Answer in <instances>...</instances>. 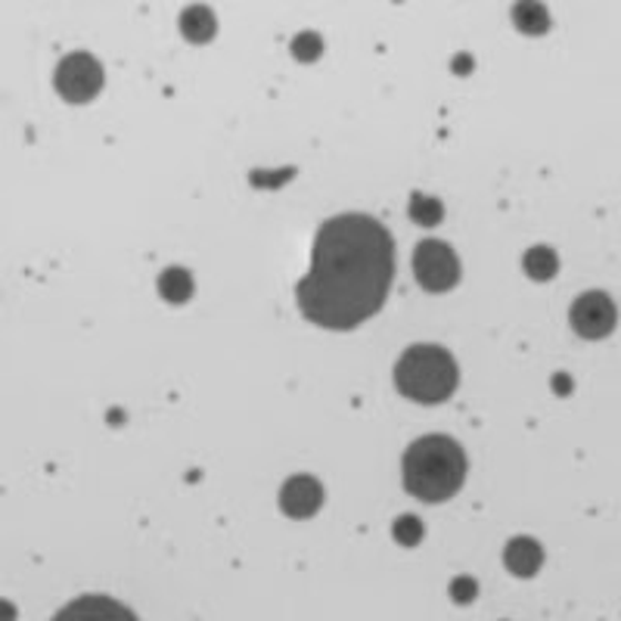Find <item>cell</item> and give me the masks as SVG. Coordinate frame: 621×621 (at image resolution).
Listing matches in <instances>:
<instances>
[{
  "mask_svg": "<svg viewBox=\"0 0 621 621\" xmlns=\"http://www.w3.org/2000/svg\"><path fill=\"white\" fill-rule=\"evenodd\" d=\"M181 31H184L186 41L205 44V41L215 38L217 31L215 16H212L208 7H190V10H184V16H181Z\"/></svg>",
  "mask_w": 621,
  "mask_h": 621,
  "instance_id": "9",
  "label": "cell"
},
{
  "mask_svg": "<svg viewBox=\"0 0 621 621\" xmlns=\"http://www.w3.org/2000/svg\"><path fill=\"white\" fill-rule=\"evenodd\" d=\"M320 38L317 34H310V31H305V34H298L293 41V53H295V60H302V62H314L317 57H320Z\"/></svg>",
  "mask_w": 621,
  "mask_h": 621,
  "instance_id": "15",
  "label": "cell"
},
{
  "mask_svg": "<svg viewBox=\"0 0 621 621\" xmlns=\"http://www.w3.org/2000/svg\"><path fill=\"white\" fill-rule=\"evenodd\" d=\"M512 22H516V29L526 31V34H543V31L550 29L547 7L538 3V0H519L512 7Z\"/></svg>",
  "mask_w": 621,
  "mask_h": 621,
  "instance_id": "10",
  "label": "cell"
},
{
  "mask_svg": "<svg viewBox=\"0 0 621 621\" xmlns=\"http://www.w3.org/2000/svg\"><path fill=\"white\" fill-rule=\"evenodd\" d=\"M395 277V246L388 231L367 215L329 217L314 236L308 277L295 298L310 324L355 329L388 298Z\"/></svg>",
  "mask_w": 621,
  "mask_h": 621,
  "instance_id": "1",
  "label": "cell"
},
{
  "mask_svg": "<svg viewBox=\"0 0 621 621\" xmlns=\"http://www.w3.org/2000/svg\"><path fill=\"white\" fill-rule=\"evenodd\" d=\"M159 293H162V298L181 305V302H186L193 295V277L186 274L184 267H171V271H165L159 277Z\"/></svg>",
  "mask_w": 621,
  "mask_h": 621,
  "instance_id": "11",
  "label": "cell"
},
{
  "mask_svg": "<svg viewBox=\"0 0 621 621\" xmlns=\"http://www.w3.org/2000/svg\"><path fill=\"white\" fill-rule=\"evenodd\" d=\"M57 91L69 103H91L103 88V65L91 53H72L57 65Z\"/></svg>",
  "mask_w": 621,
  "mask_h": 621,
  "instance_id": "5",
  "label": "cell"
},
{
  "mask_svg": "<svg viewBox=\"0 0 621 621\" xmlns=\"http://www.w3.org/2000/svg\"><path fill=\"white\" fill-rule=\"evenodd\" d=\"M410 217L423 224V227H435L441 217H445V208H441V202L432 200V196H423L417 193L414 200H410Z\"/></svg>",
  "mask_w": 621,
  "mask_h": 621,
  "instance_id": "13",
  "label": "cell"
},
{
  "mask_svg": "<svg viewBox=\"0 0 621 621\" xmlns=\"http://www.w3.org/2000/svg\"><path fill=\"white\" fill-rule=\"evenodd\" d=\"M619 310L605 293H584L572 305V326L584 339H603L615 329Z\"/></svg>",
  "mask_w": 621,
  "mask_h": 621,
  "instance_id": "6",
  "label": "cell"
},
{
  "mask_svg": "<svg viewBox=\"0 0 621 621\" xmlns=\"http://www.w3.org/2000/svg\"><path fill=\"white\" fill-rule=\"evenodd\" d=\"M543 562V550L531 538H516V541L507 547V569L512 574H522V578H531V574L541 569Z\"/></svg>",
  "mask_w": 621,
  "mask_h": 621,
  "instance_id": "8",
  "label": "cell"
},
{
  "mask_svg": "<svg viewBox=\"0 0 621 621\" xmlns=\"http://www.w3.org/2000/svg\"><path fill=\"white\" fill-rule=\"evenodd\" d=\"M414 274H417L423 289H429V293H448L450 286H457V279H460L457 252L448 243L423 240L417 252H414Z\"/></svg>",
  "mask_w": 621,
  "mask_h": 621,
  "instance_id": "4",
  "label": "cell"
},
{
  "mask_svg": "<svg viewBox=\"0 0 621 621\" xmlns=\"http://www.w3.org/2000/svg\"><path fill=\"white\" fill-rule=\"evenodd\" d=\"M557 391H569V379L566 376H557Z\"/></svg>",
  "mask_w": 621,
  "mask_h": 621,
  "instance_id": "17",
  "label": "cell"
},
{
  "mask_svg": "<svg viewBox=\"0 0 621 621\" xmlns=\"http://www.w3.org/2000/svg\"><path fill=\"white\" fill-rule=\"evenodd\" d=\"M557 267H559V262H557V252H553V248H547V246L528 248L526 274L531 279H550L553 274H557Z\"/></svg>",
  "mask_w": 621,
  "mask_h": 621,
  "instance_id": "12",
  "label": "cell"
},
{
  "mask_svg": "<svg viewBox=\"0 0 621 621\" xmlns=\"http://www.w3.org/2000/svg\"><path fill=\"white\" fill-rule=\"evenodd\" d=\"M466 454L448 435H426L404 454V485L426 503L450 500L464 488Z\"/></svg>",
  "mask_w": 621,
  "mask_h": 621,
  "instance_id": "2",
  "label": "cell"
},
{
  "mask_svg": "<svg viewBox=\"0 0 621 621\" xmlns=\"http://www.w3.org/2000/svg\"><path fill=\"white\" fill-rule=\"evenodd\" d=\"M320 503H324V488H320V481L310 479V476H295L279 491V507L293 519H308V516L320 510Z\"/></svg>",
  "mask_w": 621,
  "mask_h": 621,
  "instance_id": "7",
  "label": "cell"
},
{
  "mask_svg": "<svg viewBox=\"0 0 621 621\" xmlns=\"http://www.w3.org/2000/svg\"><path fill=\"white\" fill-rule=\"evenodd\" d=\"M391 535H395V541L404 543V547H414V543H419V538H423V522L414 519V516H401V519H395Z\"/></svg>",
  "mask_w": 621,
  "mask_h": 621,
  "instance_id": "14",
  "label": "cell"
},
{
  "mask_svg": "<svg viewBox=\"0 0 621 621\" xmlns=\"http://www.w3.org/2000/svg\"><path fill=\"white\" fill-rule=\"evenodd\" d=\"M395 386L410 401H448L457 388V364L441 345H414L404 352L395 367Z\"/></svg>",
  "mask_w": 621,
  "mask_h": 621,
  "instance_id": "3",
  "label": "cell"
},
{
  "mask_svg": "<svg viewBox=\"0 0 621 621\" xmlns=\"http://www.w3.org/2000/svg\"><path fill=\"white\" fill-rule=\"evenodd\" d=\"M450 593H454V600H457V603H469V600L476 597V581H469V578H457Z\"/></svg>",
  "mask_w": 621,
  "mask_h": 621,
  "instance_id": "16",
  "label": "cell"
}]
</instances>
